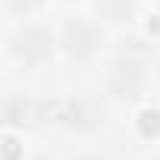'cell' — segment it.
I'll return each instance as SVG.
<instances>
[{"mask_svg":"<svg viewBox=\"0 0 160 160\" xmlns=\"http://www.w3.org/2000/svg\"><path fill=\"white\" fill-rule=\"evenodd\" d=\"M60 119L66 122V126H78V129H85V126H91V107L88 104H82V101H72V104H66L63 110H60Z\"/></svg>","mask_w":160,"mask_h":160,"instance_id":"obj_6","label":"cell"},{"mask_svg":"<svg viewBox=\"0 0 160 160\" xmlns=\"http://www.w3.org/2000/svg\"><path fill=\"white\" fill-rule=\"evenodd\" d=\"M7 160H16V138H7Z\"/></svg>","mask_w":160,"mask_h":160,"instance_id":"obj_8","label":"cell"},{"mask_svg":"<svg viewBox=\"0 0 160 160\" xmlns=\"http://www.w3.org/2000/svg\"><path fill=\"white\" fill-rule=\"evenodd\" d=\"M13 53L25 66H38V63H44L53 53V38L44 28H22L13 38Z\"/></svg>","mask_w":160,"mask_h":160,"instance_id":"obj_1","label":"cell"},{"mask_svg":"<svg viewBox=\"0 0 160 160\" xmlns=\"http://www.w3.org/2000/svg\"><path fill=\"white\" fill-rule=\"evenodd\" d=\"M41 3V0H7V10H13V13H28V10H35Z\"/></svg>","mask_w":160,"mask_h":160,"instance_id":"obj_7","label":"cell"},{"mask_svg":"<svg viewBox=\"0 0 160 160\" xmlns=\"http://www.w3.org/2000/svg\"><path fill=\"white\" fill-rule=\"evenodd\" d=\"M78 160H101V157H78Z\"/></svg>","mask_w":160,"mask_h":160,"instance_id":"obj_9","label":"cell"},{"mask_svg":"<svg viewBox=\"0 0 160 160\" xmlns=\"http://www.w3.org/2000/svg\"><path fill=\"white\" fill-rule=\"evenodd\" d=\"M63 44H66V50L72 53V57H91L94 50H98V44H101V32L94 28V25H88V22H82V19H75V22H69L66 25V32H63Z\"/></svg>","mask_w":160,"mask_h":160,"instance_id":"obj_3","label":"cell"},{"mask_svg":"<svg viewBox=\"0 0 160 160\" xmlns=\"http://www.w3.org/2000/svg\"><path fill=\"white\" fill-rule=\"evenodd\" d=\"M135 13V0H98V16L110 22H122Z\"/></svg>","mask_w":160,"mask_h":160,"instance_id":"obj_5","label":"cell"},{"mask_svg":"<svg viewBox=\"0 0 160 160\" xmlns=\"http://www.w3.org/2000/svg\"><path fill=\"white\" fill-rule=\"evenodd\" d=\"M41 110L44 107L28 98H10L3 107V119H7V126H32L41 119Z\"/></svg>","mask_w":160,"mask_h":160,"instance_id":"obj_4","label":"cell"},{"mask_svg":"<svg viewBox=\"0 0 160 160\" xmlns=\"http://www.w3.org/2000/svg\"><path fill=\"white\" fill-rule=\"evenodd\" d=\"M141 85H144V69H141L138 60H129L126 57V60H116L113 63V69L107 75V88L116 98H138Z\"/></svg>","mask_w":160,"mask_h":160,"instance_id":"obj_2","label":"cell"}]
</instances>
